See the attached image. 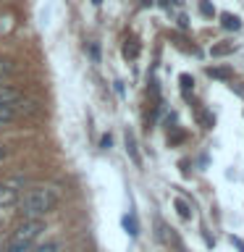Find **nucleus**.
Returning a JSON list of instances; mask_svg holds the SVG:
<instances>
[{"mask_svg": "<svg viewBox=\"0 0 244 252\" xmlns=\"http://www.w3.org/2000/svg\"><path fill=\"white\" fill-rule=\"evenodd\" d=\"M176 213H179V216L184 218V220H186L189 216H192V210H189V205H186L184 200H176Z\"/></svg>", "mask_w": 244, "mask_h": 252, "instance_id": "obj_11", "label": "nucleus"}, {"mask_svg": "<svg viewBox=\"0 0 244 252\" xmlns=\"http://www.w3.org/2000/svg\"><path fill=\"white\" fill-rule=\"evenodd\" d=\"M179 27H189V19H186V16H179Z\"/></svg>", "mask_w": 244, "mask_h": 252, "instance_id": "obj_19", "label": "nucleus"}, {"mask_svg": "<svg viewBox=\"0 0 244 252\" xmlns=\"http://www.w3.org/2000/svg\"><path fill=\"white\" fill-rule=\"evenodd\" d=\"M200 13L208 16V19H213V16H215V8H213L210 0H202V3H200Z\"/></svg>", "mask_w": 244, "mask_h": 252, "instance_id": "obj_10", "label": "nucleus"}, {"mask_svg": "<svg viewBox=\"0 0 244 252\" xmlns=\"http://www.w3.org/2000/svg\"><path fill=\"white\" fill-rule=\"evenodd\" d=\"M110 142H113V139H110V134H105V137L100 139V147H102V150H108V147H110Z\"/></svg>", "mask_w": 244, "mask_h": 252, "instance_id": "obj_17", "label": "nucleus"}, {"mask_svg": "<svg viewBox=\"0 0 244 252\" xmlns=\"http://www.w3.org/2000/svg\"><path fill=\"white\" fill-rule=\"evenodd\" d=\"M150 3H152V0H142V5H150Z\"/></svg>", "mask_w": 244, "mask_h": 252, "instance_id": "obj_21", "label": "nucleus"}, {"mask_svg": "<svg viewBox=\"0 0 244 252\" xmlns=\"http://www.w3.org/2000/svg\"><path fill=\"white\" fill-rule=\"evenodd\" d=\"M123 55H126L129 61L137 58V55H139V42H137V39H129V42L123 45Z\"/></svg>", "mask_w": 244, "mask_h": 252, "instance_id": "obj_7", "label": "nucleus"}, {"mask_svg": "<svg viewBox=\"0 0 244 252\" xmlns=\"http://www.w3.org/2000/svg\"><path fill=\"white\" fill-rule=\"evenodd\" d=\"M173 3H184V0H173Z\"/></svg>", "mask_w": 244, "mask_h": 252, "instance_id": "obj_22", "label": "nucleus"}, {"mask_svg": "<svg viewBox=\"0 0 244 252\" xmlns=\"http://www.w3.org/2000/svg\"><path fill=\"white\" fill-rule=\"evenodd\" d=\"M220 24H223L228 32H239L242 29V19H239V16H234V13H223V16H220Z\"/></svg>", "mask_w": 244, "mask_h": 252, "instance_id": "obj_6", "label": "nucleus"}, {"mask_svg": "<svg viewBox=\"0 0 244 252\" xmlns=\"http://www.w3.org/2000/svg\"><path fill=\"white\" fill-rule=\"evenodd\" d=\"M123 228H126V231H129L131 236H137V234H139V228H137V220H134V216H126V218H123Z\"/></svg>", "mask_w": 244, "mask_h": 252, "instance_id": "obj_9", "label": "nucleus"}, {"mask_svg": "<svg viewBox=\"0 0 244 252\" xmlns=\"http://www.w3.org/2000/svg\"><path fill=\"white\" fill-rule=\"evenodd\" d=\"M92 3H100V0H92Z\"/></svg>", "mask_w": 244, "mask_h": 252, "instance_id": "obj_23", "label": "nucleus"}, {"mask_svg": "<svg viewBox=\"0 0 244 252\" xmlns=\"http://www.w3.org/2000/svg\"><path fill=\"white\" fill-rule=\"evenodd\" d=\"M21 197H19V189L11 187V184H0V208H11L16 205Z\"/></svg>", "mask_w": 244, "mask_h": 252, "instance_id": "obj_3", "label": "nucleus"}, {"mask_svg": "<svg viewBox=\"0 0 244 252\" xmlns=\"http://www.w3.org/2000/svg\"><path fill=\"white\" fill-rule=\"evenodd\" d=\"M45 228V220L42 218H27L21 226H16L11 234H8V239L3 244V252H27L31 244L37 242V236L42 234Z\"/></svg>", "mask_w": 244, "mask_h": 252, "instance_id": "obj_2", "label": "nucleus"}, {"mask_svg": "<svg viewBox=\"0 0 244 252\" xmlns=\"http://www.w3.org/2000/svg\"><path fill=\"white\" fill-rule=\"evenodd\" d=\"M11 71H13V66L8 61H0V82H3L5 76H11Z\"/></svg>", "mask_w": 244, "mask_h": 252, "instance_id": "obj_14", "label": "nucleus"}, {"mask_svg": "<svg viewBox=\"0 0 244 252\" xmlns=\"http://www.w3.org/2000/svg\"><path fill=\"white\" fill-rule=\"evenodd\" d=\"M208 74L215 76V79H228L231 76V68H208Z\"/></svg>", "mask_w": 244, "mask_h": 252, "instance_id": "obj_12", "label": "nucleus"}, {"mask_svg": "<svg viewBox=\"0 0 244 252\" xmlns=\"http://www.w3.org/2000/svg\"><path fill=\"white\" fill-rule=\"evenodd\" d=\"M11 118H16V102L13 105H3V102H0V124L11 121Z\"/></svg>", "mask_w": 244, "mask_h": 252, "instance_id": "obj_8", "label": "nucleus"}, {"mask_svg": "<svg viewBox=\"0 0 244 252\" xmlns=\"http://www.w3.org/2000/svg\"><path fill=\"white\" fill-rule=\"evenodd\" d=\"M34 252H61V244L58 242H47V244H42V247H37Z\"/></svg>", "mask_w": 244, "mask_h": 252, "instance_id": "obj_13", "label": "nucleus"}, {"mask_svg": "<svg viewBox=\"0 0 244 252\" xmlns=\"http://www.w3.org/2000/svg\"><path fill=\"white\" fill-rule=\"evenodd\" d=\"M234 244H236V250H239V252H244V242L242 239H236V236H234V239H231Z\"/></svg>", "mask_w": 244, "mask_h": 252, "instance_id": "obj_18", "label": "nucleus"}, {"mask_svg": "<svg viewBox=\"0 0 244 252\" xmlns=\"http://www.w3.org/2000/svg\"><path fill=\"white\" fill-rule=\"evenodd\" d=\"M19 100H21V92L16 90V87L0 84V102H3V105H13V102H19Z\"/></svg>", "mask_w": 244, "mask_h": 252, "instance_id": "obj_4", "label": "nucleus"}, {"mask_svg": "<svg viewBox=\"0 0 244 252\" xmlns=\"http://www.w3.org/2000/svg\"><path fill=\"white\" fill-rule=\"evenodd\" d=\"M5 158H8V147L0 145V160H5Z\"/></svg>", "mask_w": 244, "mask_h": 252, "instance_id": "obj_20", "label": "nucleus"}, {"mask_svg": "<svg viewBox=\"0 0 244 252\" xmlns=\"http://www.w3.org/2000/svg\"><path fill=\"white\" fill-rule=\"evenodd\" d=\"M55 205H58V192L50 187H37L24 194L21 213H24V218H42L50 210H55Z\"/></svg>", "mask_w": 244, "mask_h": 252, "instance_id": "obj_1", "label": "nucleus"}, {"mask_svg": "<svg viewBox=\"0 0 244 252\" xmlns=\"http://www.w3.org/2000/svg\"><path fill=\"white\" fill-rule=\"evenodd\" d=\"M179 82H181V87H184V92H189V90H192V76H186V74H184V76L179 79Z\"/></svg>", "mask_w": 244, "mask_h": 252, "instance_id": "obj_16", "label": "nucleus"}, {"mask_svg": "<svg viewBox=\"0 0 244 252\" xmlns=\"http://www.w3.org/2000/svg\"><path fill=\"white\" fill-rule=\"evenodd\" d=\"M223 53H231V45H215L213 47V55H223Z\"/></svg>", "mask_w": 244, "mask_h": 252, "instance_id": "obj_15", "label": "nucleus"}, {"mask_svg": "<svg viewBox=\"0 0 244 252\" xmlns=\"http://www.w3.org/2000/svg\"><path fill=\"white\" fill-rule=\"evenodd\" d=\"M126 153H129L134 165H142V155H139V150H137V139H134L131 131H126Z\"/></svg>", "mask_w": 244, "mask_h": 252, "instance_id": "obj_5", "label": "nucleus"}]
</instances>
